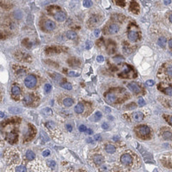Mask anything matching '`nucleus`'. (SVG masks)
Here are the masks:
<instances>
[{"label": "nucleus", "mask_w": 172, "mask_h": 172, "mask_svg": "<svg viewBox=\"0 0 172 172\" xmlns=\"http://www.w3.org/2000/svg\"><path fill=\"white\" fill-rule=\"evenodd\" d=\"M139 133L142 135H147L149 133V128L146 126H142L139 128Z\"/></svg>", "instance_id": "9b49d317"}, {"label": "nucleus", "mask_w": 172, "mask_h": 172, "mask_svg": "<svg viewBox=\"0 0 172 172\" xmlns=\"http://www.w3.org/2000/svg\"><path fill=\"white\" fill-rule=\"evenodd\" d=\"M51 89V86L49 84H46L44 86V90L46 92H49Z\"/></svg>", "instance_id": "c756f323"}, {"label": "nucleus", "mask_w": 172, "mask_h": 172, "mask_svg": "<svg viewBox=\"0 0 172 172\" xmlns=\"http://www.w3.org/2000/svg\"><path fill=\"white\" fill-rule=\"evenodd\" d=\"M132 117L133 120L135 122H139L141 121L143 119V114L140 111H136L133 113L132 115Z\"/></svg>", "instance_id": "39448f33"}, {"label": "nucleus", "mask_w": 172, "mask_h": 172, "mask_svg": "<svg viewBox=\"0 0 172 172\" xmlns=\"http://www.w3.org/2000/svg\"><path fill=\"white\" fill-rule=\"evenodd\" d=\"M96 60L98 62L101 63L104 61V58L102 55H98L96 58Z\"/></svg>", "instance_id": "7c9ffc66"}, {"label": "nucleus", "mask_w": 172, "mask_h": 172, "mask_svg": "<svg viewBox=\"0 0 172 172\" xmlns=\"http://www.w3.org/2000/svg\"><path fill=\"white\" fill-rule=\"evenodd\" d=\"M63 51L62 48L60 47H57V46H53V47H50L47 48L46 50V51L47 53H60L61 51Z\"/></svg>", "instance_id": "7ed1b4c3"}, {"label": "nucleus", "mask_w": 172, "mask_h": 172, "mask_svg": "<svg viewBox=\"0 0 172 172\" xmlns=\"http://www.w3.org/2000/svg\"><path fill=\"white\" fill-rule=\"evenodd\" d=\"M12 92L14 95H18L20 93V89L18 86H14L12 89Z\"/></svg>", "instance_id": "412c9836"}, {"label": "nucleus", "mask_w": 172, "mask_h": 172, "mask_svg": "<svg viewBox=\"0 0 172 172\" xmlns=\"http://www.w3.org/2000/svg\"><path fill=\"white\" fill-rule=\"evenodd\" d=\"M54 18L58 22H62L66 20V15L63 11H59L56 12L54 15Z\"/></svg>", "instance_id": "f03ea898"}, {"label": "nucleus", "mask_w": 172, "mask_h": 172, "mask_svg": "<svg viewBox=\"0 0 172 172\" xmlns=\"http://www.w3.org/2000/svg\"><path fill=\"white\" fill-rule=\"evenodd\" d=\"M121 161L123 164L129 165L132 162V158L131 156L128 154H123L121 156Z\"/></svg>", "instance_id": "20e7f679"}, {"label": "nucleus", "mask_w": 172, "mask_h": 172, "mask_svg": "<svg viewBox=\"0 0 172 172\" xmlns=\"http://www.w3.org/2000/svg\"><path fill=\"white\" fill-rule=\"evenodd\" d=\"M0 155H1V153H0Z\"/></svg>", "instance_id": "603ef678"}, {"label": "nucleus", "mask_w": 172, "mask_h": 172, "mask_svg": "<svg viewBox=\"0 0 172 172\" xmlns=\"http://www.w3.org/2000/svg\"><path fill=\"white\" fill-rule=\"evenodd\" d=\"M43 113L44 114V115H50L51 113H52V111L50 109L46 108L43 109Z\"/></svg>", "instance_id": "c85d7f7f"}, {"label": "nucleus", "mask_w": 172, "mask_h": 172, "mask_svg": "<svg viewBox=\"0 0 172 172\" xmlns=\"http://www.w3.org/2000/svg\"><path fill=\"white\" fill-rule=\"evenodd\" d=\"M146 85H147V86H152L154 85V82L153 80H148L146 82Z\"/></svg>", "instance_id": "2f4dec72"}, {"label": "nucleus", "mask_w": 172, "mask_h": 172, "mask_svg": "<svg viewBox=\"0 0 172 172\" xmlns=\"http://www.w3.org/2000/svg\"><path fill=\"white\" fill-rule=\"evenodd\" d=\"M169 45L170 48H171L172 47V41L171 39H170V40L169 41Z\"/></svg>", "instance_id": "a18cd8bd"}, {"label": "nucleus", "mask_w": 172, "mask_h": 172, "mask_svg": "<svg viewBox=\"0 0 172 172\" xmlns=\"http://www.w3.org/2000/svg\"><path fill=\"white\" fill-rule=\"evenodd\" d=\"M68 75L70 76H72V77H78V76H79L80 75L79 74L77 73L76 72H70L69 74H68Z\"/></svg>", "instance_id": "72a5a7b5"}, {"label": "nucleus", "mask_w": 172, "mask_h": 172, "mask_svg": "<svg viewBox=\"0 0 172 172\" xmlns=\"http://www.w3.org/2000/svg\"><path fill=\"white\" fill-rule=\"evenodd\" d=\"M83 6L86 8H89L92 5V2L91 0H84L83 2Z\"/></svg>", "instance_id": "aec40b11"}, {"label": "nucleus", "mask_w": 172, "mask_h": 172, "mask_svg": "<svg viewBox=\"0 0 172 172\" xmlns=\"http://www.w3.org/2000/svg\"><path fill=\"white\" fill-rule=\"evenodd\" d=\"M167 72L169 75H170V76L172 75V68L171 67H168L167 69Z\"/></svg>", "instance_id": "a19ab883"}, {"label": "nucleus", "mask_w": 172, "mask_h": 172, "mask_svg": "<svg viewBox=\"0 0 172 172\" xmlns=\"http://www.w3.org/2000/svg\"><path fill=\"white\" fill-rule=\"evenodd\" d=\"M77 35L75 32L73 31H68L66 33V37L68 39L71 40L76 39Z\"/></svg>", "instance_id": "f8f14e48"}, {"label": "nucleus", "mask_w": 172, "mask_h": 172, "mask_svg": "<svg viewBox=\"0 0 172 172\" xmlns=\"http://www.w3.org/2000/svg\"><path fill=\"white\" fill-rule=\"evenodd\" d=\"M163 137L165 140H171L172 134L169 132H166L163 135Z\"/></svg>", "instance_id": "5701e85b"}, {"label": "nucleus", "mask_w": 172, "mask_h": 172, "mask_svg": "<svg viewBox=\"0 0 172 172\" xmlns=\"http://www.w3.org/2000/svg\"><path fill=\"white\" fill-rule=\"evenodd\" d=\"M26 168L23 165L18 166L16 169V172H26Z\"/></svg>", "instance_id": "b1692460"}, {"label": "nucleus", "mask_w": 172, "mask_h": 172, "mask_svg": "<svg viewBox=\"0 0 172 172\" xmlns=\"http://www.w3.org/2000/svg\"><path fill=\"white\" fill-rule=\"evenodd\" d=\"M165 92L167 94L171 96H172V88L171 87H168L166 88L165 90Z\"/></svg>", "instance_id": "473e14b6"}, {"label": "nucleus", "mask_w": 172, "mask_h": 172, "mask_svg": "<svg viewBox=\"0 0 172 172\" xmlns=\"http://www.w3.org/2000/svg\"><path fill=\"white\" fill-rule=\"evenodd\" d=\"M4 113L1 111H0V117H4Z\"/></svg>", "instance_id": "de8ad7c7"}, {"label": "nucleus", "mask_w": 172, "mask_h": 172, "mask_svg": "<svg viewBox=\"0 0 172 172\" xmlns=\"http://www.w3.org/2000/svg\"><path fill=\"white\" fill-rule=\"evenodd\" d=\"M100 33V31L98 29H96V30H95L94 35L96 37H98L99 36V35Z\"/></svg>", "instance_id": "58836bf2"}, {"label": "nucleus", "mask_w": 172, "mask_h": 172, "mask_svg": "<svg viewBox=\"0 0 172 172\" xmlns=\"http://www.w3.org/2000/svg\"><path fill=\"white\" fill-rule=\"evenodd\" d=\"M94 139L96 141H100L102 137L99 134H96L94 136Z\"/></svg>", "instance_id": "4c0bfd02"}, {"label": "nucleus", "mask_w": 172, "mask_h": 172, "mask_svg": "<svg viewBox=\"0 0 172 172\" xmlns=\"http://www.w3.org/2000/svg\"><path fill=\"white\" fill-rule=\"evenodd\" d=\"M45 26L48 31H53L55 29V23L53 21L48 20L46 22Z\"/></svg>", "instance_id": "0eeeda50"}, {"label": "nucleus", "mask_w": 172, "mask_h": 172, "mask_svg": "<svg viewBox=\"0 0 172 172\" xmlns=\"http://www.w3.org/2000/svg\"><path fill=\"white\" fill-rule=\"evenodd\" d=\"M128 37L131 41L134 42L137 40L138 35L137 32H136L135 31H131L128 34Z\"/></svg>", "instance_id": "1a4fd4ad"}, {"label": "nucleus", "mask_w": 172, "mask_h": 172, "mask_svg": "<svg viewBox=\"0 0 172 172\" xmlns=\"http://www.w3.org/2000/svg\"><path fill=\"white\" fill-rule=\"evenodd\" d=\"M64 105L67 107L72 106L74 103V101L71 98H67L65 99L63 102Z\"/></svg>", "instance_id": "6ab92c4d"}, {"label": "nucleus", "mask_w": 172, "mask_h": 172, "mask_svg": "<svg viewBox=\"0 0 172 172\" xmlns=\"http://www.w3.org/2000/svg\"><path fill=\"white\" fill-rule=\"evenodd\" d=\"M109 32L111 34H115L118 32L119 28L117 25L112 24L109 27Z\"/></svg>", "instance_id": "9d476101"}, {"label": "nucleus", "mask_w": 172, "mask_h": 172, "mask_svg": "<svg viewBox=\"0 0 172 172\" xmlns=\"http://www.w3.org/2000/svg\"><path fill=\"white\" fill-rule=\"evenodd\" d=\"M102 117V114L100 112L97 111L95 113V119H96V120H99Z\"/></svg>", "instance_id": "cd10ccee"}, {"label": "nucleus", "mask_w": 172, "mask_h": 172, "mask_svg": "<svg viewBox=\"0 0 172 172\" xmlns=\"http://www.w3.org/2000/svg\"><path fill=\"white\" fill-rule=\"evenodd\" d=\"M166 39L165 37H161L158 40V44L161 47H164L166 46Z\"/></svg>", "instance_id": "2eb2a0df"}, {"label": "nucleus", "mask_w": 172, "mask_h": 172, "mask_svg": "<svg viewBox=\"0 0 172 172\" xmlns=\"http://www.w3.org/2000/svg\"><path fill=\"white\" fill-rule=\"evenodd\" d=\"M22 111V109L17 107H11L9 109V111L12 114H19Z\"/></svg>", "instance_id": "f3484780"}, {"label": "nucleus", "mask_w": 172, "mask_h": 172, "mask_svg": "<svg viewBox=\"0 0 172 172\" xmlns=\"http://www.w3.org/2000/svg\"><path fill=\"white\" fill-rule=\"evenodd\" d=\"M104 160V159L103 156L101 155H96L93 157V161L95 164L97 165H101L103 164Z\"/></svg>", "instance_id": "6e6552de"}, {"label": "nucleus", "mask_w": 172, "mask_h": 172, "mask_svg": "<svg viewBox=\"0 0 172 172\" xmlns=\"http://www.w3.org/2000/svg\"><path fill=\"white\" fill-rule=\"evenodd\" d=\"M37 83V79L35 76L32 75H30L27 77L25 80V84L27 87L29 88H33Z\"/></svg>", "instance_id": "f257e3e1"}, {"label": "nucleus", "mask_w": 172, "mask_h": 172, "mask_svg": "<svg viewBox=\"0 0 172 172\" xmlns=\"http://www.w3.org/2000/svg\"><path fill=\"white\" fill-rule=\"evenodd\" d=\"M2 141H2V140H1V138H0V145H1V143L2 142Z\"/></svg>", "instance_id": "8fccbe9b"}, {"label": "nucleus", "mask_w": 172, "mask_h": 172, "mask_svg": "<svg viewBox=\"0 0 172 172\" xmlns=\"http://www.w3.org/2000/svg\"><path fill=\"white\" fill-rule=\"evenodd\" d=\"M61 86L62 88H64L68 90H72V84L69 83H64L61 84Z\"/></svg>", "instance_id": "4be33fe9"}, {"label": "nucleus", "mask_w": 172, "mask_h": 172, "mask_svg": "<svg viewBox=\"0 0 172 172\" xmlns=\"http://www.w3.org/2000/svg\"><path fill=\"white\" fill-rule=\"evenodd\" d=\"M105 151L109 154H113L116 151V148L114 146L109 145L106 146Z\"/></svg>", "instance_id": "dca6fc26"}, {"label": "nucleus", "mask_w": 172, "mask_h": 172, "mask_svg": "<svg viewBox=\"0 0 172 172\" xmlns=\"http://www.w3.org/2000/svg\"><path fill=\"white\" fill-rule=\"evenodd\" d=\"M47 164L50 167L53 168L55 166V163L53 160H49L47 161Z\"/></svg>", "instance_id": "bb28decb"}, {"label": "nucleus", "mask_w": 172, "mask_h": 172, "mask_svg": "<svg viewBox=\"0 0 172 172\" xmlns=\"http://www.w3.org/2000/svg\"><path fill=\"white\" fill-rule=\"evenodd\" d=\"M169 18H170V22L172 23V15H170V17H169Z\"/></svg>", "instance_id": "09e8293b"}, {"label": "nucleus", "mask_w": 172, "mask_h": 172, "mask_svg": "<svg viewBox=\"0 0 172 172\" xmlns=\"http://www.w3.org/2000/svg\"><path fill=\"white\" fill-rule=\"evenodd\" d=\"M138 103L139 106L141 107L143 106L146 104L145 101L144 100V99L142 98H139Z\"/></svg>", "instance_id": "a878e982"}, {"label": "nucleus", "mask_w": 172, "mask_h": 172, "mask_svg": "<svg viewBox=\"0 0 172 172\" xmlns=\"http://www.w3.org/2000/svg\"><path fill=\"white\" fill-rule=\"evenodd\" d=\"M102 127L104 129H107L109 128V126L107 123H104L102 125Z\"/></svg>", "instance_id": "ea45409f"}, {"label": "nucleus", "mask_w": 172, "mask_h": 172, "mask_svg": "<svg viewBox=\"0 0 172 172\" xmlns=\"http://www.w3.org/2000/svg\"><path fill=\"white\" fill-rule=\"evenodd\" d=\"M66 128H67V129L68 131H70V132L72 131V126L70 124H67L66 125Z\"/></svg>", "instance_id": "79ce46f5"}, {"label": "nucleus", "mask_w": 172, "mask_h": 172, "mask_svg": "<svg viewBox=\"0 0 172 172\" xmlns=\"http://www.w3.org/2000/svg\"><path fill=\"white\" fill-rule=\"evenodd\" d=\"M52 1H53V2H54V1H56L57 0H51Z\"/></svg>", "instance_id": "3c124183"}, {"label": "nucleus", "mask_w": 172, "mask_h": 172, "mask_svg": "<svg viewBox=\"0 0 172 172\" xmlns=\"http://www.w3.org/2000/svg\"><path fill=\"white\" fill-rule=\"evenodd\" d=\"M106 98L108 101L111 103H115L117 99L116 96L112 93H109L107 95Z\"/></svg>", "instance_id": "ddd939ff"}, {"label": "nucleus", "mask_w": 172, "mask_h": 172, "mask_svg": "<svg viewBox=\"0 0 172 172\" xmlns=\"http://www.w3.org/2000/svg\"><path fill=\"white\" fill-rule=\"evenodd\" d=\"M79 129L80 132H84L86 130V127L84 125H81L80 126V127L79 128Z\"/></svg>", "instance_id": "c9c22d12"}, {"label": "nucleus", "mask_w": 172, "mask_h": 172, "mask_svg": "<svg viewBox=\"0 0 172 172\" xmlns=\"http://www.w3.org/2000/svg\"><path fill=\"white\" fill-rule=\"evenodd\" d=\"M26 156L28 159L30 160H32L35 157V153L31 150H28L26 152Z\"/></svg>", "instance_id": "a211bd4d"}, {"label": "nucleus", "mask_w": 172, "mask_h": 172, "mask_svg": "<svg viewBox=\"0 0 172 172\" xmlns=\"http://www.w3.org/2000/svg\"><path fill=\"white\" fill-rule=\"evenodd\" d=\"M93 46V43L92 41H87L86 42V49H91L92 46Z\"/></svg>", "instance_id": "393cba45"}, {"label": "nucleus", "mask_w": 172, "mask_h": 172, "mask_svg": "<svg viewBox=\"0 0 172 172\" xmlns=\"http://www.w3.org/2000/svg\"><path fill=\"white\" fill-rule=\"evenodd\" d=\"M50 153V152L49 151V150H46L43 152L42 154H43V156H44V157H47L49 155Z\"/></svg>", "instance_id": "e433bc0d"}, {"label": "nucleus", "mask_w": 172, "mask_h": 172, "mask_svg": "<svg viewBox=\"0 0 172 172\" xmlns=\"http://www.w3.org/2000/svg\"><path fill=\"white\" fill-rule=\"evenodd\" d=\"M171 3V0H164V3L165 5H168Z\"/></svg>", "instance_id": "c03bdc74"}, {"label": "nucleus", "mask_w": 172, "mask_h": 172, "mask_svg": "<svg viewBox=\"0 0 172 172\" xmlns=\"http://www.w3.org/2000/svg\"><path fill=\"white\" fill-rule=\"evenodd\" d=\"M128 87L131 91L135 93H139L140 92L141 90L137 84L135 83H129L127 85Z\"/></svg>", "instance_id": "423d86ee"}, {"label": "nucleus", "mask_w": 172, "mask_h": 172, "mask_svg": "<svg viewBox=\"0 0 172 172\" xmlns=\"http://www.w3.org/2000/svg\"><path fill=\"white\" fill-rule=\"evenodd\" d=\"M116 0V3H118L117 4V5H118L119 6H124L125 4H124V1L123 0Z\"/></svg>", "instance_id": "f704fd0d"}, {"label": "nucleus", "mask_w": 172, "mask_h": 172, "mask_svg": "<svg viewBox=\"0 0 172 172\" xmlns=\"http://www.w3.org/2000/svg\"><path fill=\"white\" fill-rule=\"evenodd\" d=\"M119 137H118V136H115V137L113 138V139L115 141H117L119 139Z\"/></svg>", "instance_id": "49530a36"}, {"label": "nucleus", "mask_w": 172, "mask_h": 172, "mask_svg": "<svg viewBox=\"0 0 172 172\" xmlns=\"http://www.w3.org/2000/svg\"><path fill=\"white\" fill-rule=\"evenodd\" d=\"M86 133H88V134H89V135H91L93 133V132L91 129H88L86 130Z\"/></svg>", "instance_id": "37998d69"}, {"label": "nucleus", "mask_w": 172, "mask_h": 172, "mask_svg": "<svg viewBox=\"0 0 172 172\" xmlns=\"http://www.w3.org/2000/svg\"><path fill=\"white\" fill-rule=\"evenodd\" d=\"M84 110V106L81 103L78 104L74 108V111L77 113H81Z\"/></svg>", "instance_id": "4468645a"}]
</instances>
